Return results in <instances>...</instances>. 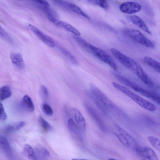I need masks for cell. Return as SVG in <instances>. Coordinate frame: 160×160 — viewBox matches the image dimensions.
<instances>
[{
    "label": "cell",
    "mask_w": 160,
    "mask_h": 160,
    "mask_svg": "<svg viewBox=\"0 0 160 160\" xmlns=\"http://www.w3.org/2000/svg\"><path fill=\"white\" fill-rule=\"evenodd\" d=\"M89 87L92 94L106 108L109 110H117V107L115 103L95 85L90 83L89 85Z\"/></svg>",
    "instance_id": "7"
},
{
    "label": "cell",
    "mask_w": 160,
    "mask_h": 160,
    "mask_svg": "<svg viewBox=\"0 0 160 160\" xmlns=\"http://www.w3.org/2000/svg\"><path fill=\"white\" fill-rule=\"evenodd\" d=\"M7 118V115L5 111L3 106L0 102V121H5Z\"/></svg>",
    "instance_id": "29"
},
{
    "label": "cell",
    "mask_w": 160,
    "mask_h": 160,
    "mask_svg": "<svg viewBox=\"0 0 160 160\" xmlns=\"http://www.w3.org/2000/svg\"><path fill=\"white\" fill-rule=\"evenodd\" d=\"M112 54L124 66L136 74L145 85L152 87L153 83L136 61L113 48L111 49Z\"/></svg>",
    "instance_id": "1"
},
{
    "label": "cell",
    "mask_w": 160,
    "mask_h": 160,
    "mask_svg": "<svg viewBox=\"0 0 160 160\" xmlns=\"http://www.w3.org/2000/svg\"><path fill=\"white\" fill-rule=\"evenodd\" d=\"M84 106L89 114L100 128L103 131H105L106 130V126L96 110L87 102H85Z\"/></svg>",
    "instance_id": "9"
},
{
    "label": "cell",
    "mask_w": 160,
    "mask_h": 160,
    "mask_svg": "<svg viewBox=\"0 0 160 160\" xmlns=\"http://www.w3.org/2000/svg\"><path fill=\"white\" fill-rule=\"evenodd\" d=\"M68 124L69 128L71 132L77 135H79L80 134L79 128L72 119H68Z\"/></svg>",
    "instance_id": "22"
},
{
    "label": "cell",
    "mask_w": 160,
    "mask_h": 160,
    "mask_svg": "<svg viewBox=\"0 0 160 160\" xmlns=\"http://www.w3.org/2000/svg\"><path fill=\"white\" fill-rule=\"evenodd\" d=\"M108 160H116L113 159H108Z\"/></svg>",
    "instance_id": "35"
},
{
    "label": "cell",
    "mask_w": 160,
    "mask_h": 160,
    "mask_svg": "<svg viewBox=\"0 0 160 160\" xmlns=\"http://www.w3.org/2000/svg\"></svg>",
    "instance_id": "36"
},
{
    "label": "cell",
    "mask_w": 160,
    "mask_h": 160,
    "mask_svg": "<svg viewBox=\"0 0 160 160\" xmlns=\"http://www.w3.org/2000/svg\"><path fill=\"white\" fill-rule=\"evenodd\" d=\"M130 20L133 24L140 29L149 34H152L145 23L140 17L136 15L132 16L130 17Z\"/></svg>",
    "instance_id": "13"
},
{
    "label": "cell",
    "mask_w": 160,
    "mask_h": 160,
    "mask_svg": "<svg viewBox=\"0 0 160 160\" xmlns=\"http://www.w3.org/2000/svg\"><path fill=\"white\" fill-rule=\"evenodd\" d=\"M0 38L10 44L12 43V40L9 35L0 25Z\"/></svg>",
    "instance_id": "23"
},
{
    "label": "cell",
    "mask_w": 160,
    "mask_h": 160,
    "mask_svg": "<svg viewBox=\"0 0 160 160\" xmlns=\"http://www.w3.org/2000/svg\"><path fill=\"white\" fill-rule=\"evenodd\" d=\"M52 22L55 25L62 28L72 33L76 36L79 37L81 35L79 31L71 25L68 23L58 20L56 18L53 19Z\"/></svg>",
    "instance_id": "12"
},
{
    "label": "cell",
    "mask_w": 160,
    "mask_h": 160,
    "mask_svg": "<svg viewBox=\"0 0 160 160\" xmlns=\"http://www.w3.org/2000/svg\"><path fill=\"white\" fill-rule=\"evenodd\" d=\"M21 106L24 110L28 112H32L34 109V106L32 99L27 95L23 97Z\"/></svg>",
    "instance_id": "16"
},
{
    "label": "cell",
    "mask_w": 160,
    "mask_h": 160,
    "mask_svg": "<svg viewBox=\"0 0 160 160\" xmlns=\"http://www.w3.org/2000/svg\"><path fill=\"white\" fill-rule=\"evenodd\" d=\"M72 160H88L85 159H76V158H72Z\"/></svg>",
    "instance_id": "34"
},
{
    "label": "cell",
    "mask_w": 160,
    "mask_h": 160,
    "mask_svg": "<svg viewBox=\"0 0 160 160\" xmlns=\"http://www.w3.org/2000/svg\"><path fill=\"white\" fill-rule=\"evenodd\" d=\"M10 59L13 64L20 69H23L25 66L24 62L21 54L12 53L10 55Z\"/></svg>",
    "instance_id": "14"
},
{
    "label": "cell",
    "mask_w": 160,
    "mask_h": 160,
    "mask_svg": "<svg viewBox=\"0 0 160 160\" xmlns=\"http://www.w3.org/2000/svg\"><path fill=\"white\" fill-rule=\"evenodd\" d=\"M123 33L135 42L149 48H154V43L148 39L140 31L134 29L125 28L123 30Z\"/></svg>",
    "instance_id": "5"
},
{
    "label": "cell",
    "mask_w": 160,
    "mask_h": 160,
    "mask_svg": "<svg viewBox=\"0 0 160 160\" xmlns=\"http://www.w3.org/2000/svg\"><path fill=\"white\" fill-rule=\"evenodd\" d=\"M42 109L44 112L47 115L51 116L53 114V111L51 107L46 103L42 105Z\"/></svg>",
    "instance_id": "28"
},
{
    "label": "cell",
    "mask_w": 160,
    "mask_h": 160,
    "mask_svg": "<svg viewBox=\"0 0 160 160\" xmlns=\"http://www.w3.org/2000/svg\"><path fill=\"white\" fill-rule=\"evenodd\" d=\"M37 4L50 7V4L48 2L45 0H35L34 1Z\"/></svg>",
    "instance_id": "32"
},
{
    "label": "cell",
    "mask_w": 160,
    "mask_h": 160,
    "mask_svg": "<svg viewBox=\"0 0 160 160\" xmlns=\"http://www.w3.org/2000/svg\"><path fill=\"white\" fill-rule=\"evenodd\" d=\"M68 8L75 13L81 15L88 19H90L89 17L76 5L70 2H68Z\"/></svg>",
    "instance_id": "20"
},
{
    "label": "cell",
    "mask_w": 160,
    "mask_h": 160,
    "mask_svg": "<svg viewBox=\"0 0 160 160\" xmlns=\"http://www.w3.org/2000/svg\"><path fill=\"white\" fill-rule=\"evenodd\" d=\"M115 78L121 82L131 88L142 95L148 98L157 104H160V97L159 96L144 89L138 84L125 77L115 74Z\"/></svg>",
    "instance_id": "4"
},
{
    "label": "cell",
    "mask_w": 160,
    "mask_h": 160,
    "mask_svg": "<svg viewBox=\"0 0 160 160\" xmlns=\"http://www.w3.org/2000/svg\"><path fill=\"white\" fill-rule=\"evenodd\" d=\"M62 53L73 63L77 64V61L74 57L68 51L64 49H62Z\"/></svg>",
    "instance_id": "27"
},
{
    "label": "cell",
    "mask_w": 160,
    "mask_h": 160,
    "mask_svg": "<svg viewBox=\"0 0 160 160\" xmlns=\"http://www.w3.org/2000/svg\"><path fill=\"white\" fill-rule=\"evenodd\" d=\"M25 124V123L23 121L19 122L14 123L11 125L13 131L20 129L24 127Z\"/></svg>",
    "instance_id": "30"
},
{
    "label": "cell",
    "mask_w": 160,
    "mask_h": 160,
    "mask_svg": "<svg viewBox=\"0 0 160 160\" xmlns=\"http://www.w3.org/2000/svg\"><path fill=\"white\" fill-rule=\"evenodd\" d=\"M0 146L8 154L11 155L12 149L8 140L4 136L0 135Z\"/></svg>",
    "instance_id": "18"
},
{
    "label": "cell",
    "mask_w": 160,
    "mask_h": 160,
    "mask_svg": "<svg viewBox=\"0 0 160 160\" xmlns=\"http://www.w3.org/2000/svg\"><path fill=\"white\" fill-rule=\"evenodd\" d=\"M112 84L115 88L131 98L142 108L150 112L156 110V108L154 105L132 92L126 87L114 82H112Z\"/></svg>",
    "instance_id": "3"
},
{
    "label": "cell",
    "mask_w": 160,
    "mask_h": 160,
    "mask_svg": "<svg viewBox=\"0 0 160 160\" xmlns=\"http://www.w3.org/2000/svg\"><path fill=\"white\" fill-rule=\"evenodd\" d=\"M137 153L149 160H158L155 152L148 147H138L135 150Z\"/></svg>",
    "instance_id": "11"
},
{
    "label": "cell",
    "mask_w": 160,
    "mask_h": 160,
    "mask_svg": "<svg viewBox=\"0 0 160 160\" xmlns=\"http://www.w3.org/2000/svg\"><path fill=\"white\" fill-rule=\"evenodd\" d=\"M148 139L152 145L157 150H160V142L159 140L154 137L150 136L148 137Z\"/></svg>",
    "instance_id": "25"
},
{
    "label": "cell",
    "mask_w": 160,
    "mask_h": 160,
    "mask_svg": "<svg viewBox=\"0 0 160 160\" xmlns=\"http://www.w3.org/2000/svg\"><path fill=\"white\" fill-rule=\"evenodd\" d=\"M39 121L42 128L46 132L51 130L52 128L50 124L46 121L42 116H40Z\"/></svg>",
    "instance_id": "24"
},
{
    "label": "cell",
    "mask_w": 160,
    "mask_h": 160,
    "mask_svg": "<svg viewBox=\"0 0 160 160\" xmlns=\"http://www.w3.org/2000/svg\"><path fill=\"white\" fill-rule=\"evenodd\" d=\"M89 1L98 5L104 9H107L109 8V5L108 2L105 0H95Z\"/></svg>",
    "instance_id": "26"
},
{
    "label": "cell",
    "mask_w": 160,
    "mask_h": 160,
    "mask_svg": "<svg viewBox=\"0 0 160 160\" xmlns=\"http://www.w3.org/2000/svg\"><path fill=\"white\" fill-rule=\"evenodd\" d=\"M75 40L82 47L91 53L99 60L108 64L117 71L118 67L112 57L106 52L79 37H75Z\"/></svg>",
    "instance_id": "2"
},
{
    "label": "cell",
    "mask_w": 160,
    "mask_h": 160,
    "mask_svg": "<svg viewBox=\"0 0 160 160\" xmlns=\"http://www.w3.org/2000/svg\"><path fill=\"white\" fill-rule=\"evenodd\" d=\"M75 120L79 128L82 131L86 129L85 119L81 112L78 109H73Z\"/></svg>",
    "instance_id": "15"
},
{
    "label": "cell",
    "mask_w": 160,
    "mask_h": 160,
    "mask_svg": "<svg viewBox=\"0 0 160 160\" xmlns=\"http://www.w3.org/2000/svg\"><path fill=\"white\" fill-rule=\"evenodd\" d=\"M12 92L10 87L8 86H5L0 88V100H3L10 97Z\"/></svg>",
    "instance_id": "21"
},
{
    "label": "cell",
    "mask_w": 160,
    "mask_h": 160,
    "mask_svg": "<svg viewBox=\"0 0 160 160\" xmlns=\"http://www.w3.org/2000/svg\"><path fill=\"white\" fill-rule=\"evenodd\" d=\"M115 134L121 143L126 147L135 150L138 147L137 144L130 135L117 124L115 125Z\"/></svg>",
    "instance_id": "6"
},
{
    "label": "cell",
    "mask_w": 160,
    "mask_h": 160,
    "mask_svg": "<svg viewBox=\"0 0 160 160\" xmlns=\"http://www.w3.org/2000/svg\"><path fill=\"white\" fill-rule=\"evenodd\" d=\"M144 62L148 66L152 68L157 72H160V64L158 62L153 58L148 56H146L144 58Z\"/></svg>",
    "instance_id": "17"
},
{
    "label": "cell",
    "mask_w": 160,
    "mask_h": 160,
    "mask_svg": "<svg viewBox=\"0 0 160 160\" xmlns=\"http://www.w3.org/2000/svg\"><path fill=\"white\" fill-rule=\"evenodd\" d=\"M40 89L44 97L47 98L48 97V93L46 87L44 85H42L41 86Z\"/></svg>",
    "instance_id": "31"
},
{
    "label": "cell",
    "mask_w": 160,
    "mask_h": 160,
    "mask_svg": "<svg viewBox=\"0 0 160 160\" xmlns=\"http://www.w3.org/2000/svg\"><path fill=\"white\" fill-rule=\"evenodd\" d=\"M42 152L43 154L46 156L49 157L50 155L49 152L46 149L43 148L42 149Z\"/></svg>",
    "instance_id": "33"
},
{
    "label": "cell",
    "mask_w": 160,
    "mask_h": 160,
    "mask_svg": "<svg viewBox=\"0 0 160 160\" xmlns=\"http://www.w3.org/2000/svg\"><path fill=\"white\" fill-rule=\"evenodd\" d=\"M23 152L25 156L31 160H37V158L32 147L28 144L24 145Z\"/></svg>",
    "instance_id": "19"
},
{
    "label": "cell",
    "mask_w": 160,
    "mask_h": 160,
    "mask_svg": "<svg viewBox=\"0 0 160 160\" xmlns=\"http://www.w3.org/2000/svg\"><path fill=\"white\" fill-rule=\"evenodd\" d=\"M141 6L138 3L133 2H127L122 3L119 8L120 11L125 13L132 14L140 11Z\"/></svg>",
    "instance_id": "8"
},
{
    "label": "cell",
    "mask_w": 160,
    "mask_h": 160,
    "mask_svg": "<svg viewBox=\"0 0 160 160\" xmlns=\"http://www.w3.org/2000/svg\"><path fill=\"white\" fill-rule=\"evenodd\" d=\"M28 27L31 31L46 44L51 48L55 47V43L52 38L41 32L33 25L29 24Z\"/></svg>",
    "instance_id": "10"
}]
</instances>
